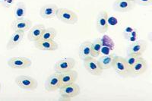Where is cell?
<instances>
[{
    "instance_id": "6da1fadb",
    "label": "cell",
    "mask_w": 152,
    "mask_h": 101,
    "mask_svg": "<svg viewBox=\"0 0 152 101\" xmlns=\"http://www.w3.org/2000/svg\"><path fill=\"white\" fill-rule=\"evenodd\" d=\"M59 94L61 96V100H71L73 97H75L79 95L80 89L79 86L76 84L75 83L68 84V85L63 86L59 87Z\"/></svg>"
},
{
    "instance_id": "7a4b0ae2",
    "label": "cell",
    "mask_w": 152,
    "mask_h": 101,
    "mask_svg": "<svg viewBox=\"0 0 152 101\" xmlns=\"http://www.w3.org/2000/svg\"><path fill=\"white\" fill-rule=\"evenodd\" d=\"M112 68L119 75L124 78L130 77V68L128 64L126 63L125 58L123 57L115 56L113 62Z\"/></svg>"
},
{
    "instance_id": "3957f363",
    "label": "cell",
    "mask_w": 152,
    "mask_h": 101,
    "mask_svg": "<svg viewBox=\"0 0 152 101\" xmlns=\"http://www.w3.org/2000/svg\"><path fill=\"white\" fill-rule=\"evenodd\" d=\"M15 81V84L23 90L34 91L38 86V83L36 79L28 75L17 76Z\"/></svg>"
},
{
    "instance_id": "277c9868",
    "label": "cell",
    "mask_w": 152,
    "mask_h": 101,
    "mask_svg": "<svg viewBox=\"0 0 152 101\" xmlns=\"http://www.w3.org/2000/svg\"><path fill=\"white\" fill-rule=\"evenodd\" d=\"M56 16L59 21L68 24H75L78 21V16L74 12L64 8L58 9Z\"/></svg>"
},
{
    "instance_id": "5b68a950",
    "label": "cell",
    "mask_w": 152,
    "mask_h": 101,
    "mask_svg": "<svg viewBox=\"0 0 152 101\" xmlns=\"http://www.w3.org/2000/svg\"><path fill=\"white\" fill-rule=\"evenodd\" d=\"M84 61V67L91 75L95 76H99L103 73V69L100 67L98 62V60L94 59V57H88Z\"/></svg>"
},
{
    "instance_id": "8992f818",
    "label": "cell",
    "mask_w": 152,
    "mask_h": 101,
    "mask_svg": "<svg viewBox=\"0 0 152 101\" xmlns=\"http://www.w3.org/2000/svg\"><path fill=\"white\" fill-rule=\"evenodd\" d=\"M8 65L14 69H26L31 68L32 62L26 57H12L8 61Z\"/></svg>"
},
{
    "instance_id": "52a82bcc",
    "label": "cell",
    "mask_w": 152,
    "mask_h": 101,
    "mask_svg": "<svg viewBox=\"0 0 152 101\" xmlns=\"http://www.w3.org/2000/svg\"><path fill=\"white\" fill-rule=\"evenodd\" d=\"M76 62L73 58H63L59 60L54 65V70L56 72L62 73L66 71L74 69Z\"/></svg>"
},
{
    "instance_id": "ba28073f",
    "label": "cell",
    "mask_w": 152,
    "mask_h": 101,
    "mask_svg": "<svg viewBox=\"0 0 152 101\" xmlns=\"http://www.w3.org/2000/svg\"><path fill=\"white\" fill-rule=\"evenodd\" d=\"M148 47L147 42L144 40H137L136 41L131 43L128 47V54L142 56Z\"/></svg>"
},
{
    "instance_id": "9c48e42d",
    "label": "cell",
    "mask_w": 152,
    "mask_h": 101,
    "mask_svg": "<svg viewBox=\"0 0 152 101\" xmlns=\"http://www.w3.org/2000/svg\"><path fill=\"white\" fill-rule=\"evenodd\" d=\"M60 87V73L56 72L49 76L45 82V90L47 92H53Z\"/></svg>"
},
{
    "instance_id": "30bf717a",
    "label": "cell",
    "mask_w": 152,
    "mask_h": 101,
    "mask_svg": "<svg viewBox=\"0 0 152 101\" xmlns=\"http://www.w3.org/2000/svg\"><path fill=\"white\" fill-rule=\"evenodd\" d=\"M148 69V62L142 56L138 59L135 64L130 69V77L139 76L145 73Z\"/></svg>"
},
{
    "instance_id": "8fae6325",
    "label": "cell",
    "mask_w": 152,
    "mask_h": 101,
    "mask_svg": "<svg viewBox=\"0 0 152 101\" xmlns=\"http://www.w3.org/2000/svg\"><path fill=\"white\" fill-rule=\"evenodd\" d=\"M135 5V2L130 0H116L113 2V9L116 12L126 13L134 9Z\"/></svg>"
},
{
    "instance_id": "7c38bea8",
    "label": "cell",
    "mask_w": 152,
    "mask_h": 101,
    "mask_svg": "<svg viewBox=\"0 0 152 101\" xmlns=\"http://www.w3.org/2000/svg\"><path fill=\"white\" fill-rule=\"evenodd\" d=\"M78 77V72L74 69L60 73V87L75 83Z\"/></svg>"
},
{
    "instance_id": "4fadbf2b",
    "label": "cell",
    "mask_w": 152,
    "mask_h": 101,
    "mask_svg": "<svg viewBox=\"0 0 152 101\" xmlns=\"http://www.w3.org/2000/svg\"><path fill=\"white\" fill-rule=\"evenodd\" d=\"M108 13L106 11H101L98 14L96 21V28L100 34H104L108 31L109 25L107 22Z\"/></svg>"
},
{
    "instance_id": "5bb4252c",
    "label": "cell",
    "mask_w": 152,
    "mask_h": 101,
    "mask_svg": "<svg viewBox=\"0 0 152 101\" xmlns=\"http://www.w3.org/2000/svg\"><path fill=\"white\" fill-rule=\"evenodd\" d=\"M34 46L37 49L43 51H55L58 50L59 45L55 40H39L34 42Z\"/></svg>"
},
{
    "instance_id": "9a60e30c",
    "label": "cell",
    "mask_w": 152,
    "mask_h": 101,
    "mask_svg": "<svg viewBox=\"0 0 152 101\" xmlns=\"http://www.w3.org/2000/svg\"><path fill=\"white\" fill-rule=\"evenodd\" d=\"M58 6L55 4H48L42 6L40 10V15L44 19H52L56 15Z\"/></svg>"
},
{
    "instance_id": "2e32d148",
    "label": "cell",
    "mask_w": 152,
    "mask_h": 101,
    "mask_svg": "<svg viewBox=\"0 0 152 101\" xmlns=\"http://www.w3.org/2000/svg\"><path fill=\"white\" fill-rule=\"evenodd\" d=\"M32 21L29 19L23 18L19 19V20H15L12 22L11 28L14 31H23L25 32L27 31H29L32 28Z\"/></svg>"
},
{
    "instance_id": "e0dca14e",
    "label": "cell",
    "mask_w": 152,
    "mask_h": 101,
    "mask_svg": "<svg viewBox=\"0 0 152 101\" xmlns=\"http://www.w3.org/2000/svg\"><path fill=\"white\" fill-rule=\"evenodd\" d=\"M46 29L45 26L43 24H39L34 26L29 30L28 34V39L29 41L36 42L40 40L42 34Z\"/></svg>"
},
{
    "instance_id": "ac0fdd59",
    "label": "cell",
    "mask_w": 152,
    "mask_h": 101,
    "mask_svg": "<svg viewBox=\"0 0 152 101\" xmlns=\"http://www.w3.org/2000/svg\"><path fill=\"white\" fill-rule=\"evenodd\" d=\"M24 32H23V31H14V33L11 36L10 39L9 40L7 45H6L8 50H13L15 47H17L18 45H20V43L24 39Z\"/></svg>"
},
{
    "instance_id": "d6986e66",
    "label": "cell",
    "mask_w": 152,
    "mask_h": 101,
    "mask_svg": "<svg viewBox=\"0 0 152 101\" xmlns=\"http://www.w3.org/2000/svg\"><path fill=\"white\" fill-rule=\"evenodd\" d=\"M27 15V7L24 2H18L14 6L13 9V16L15 20L25 18Z\"/></svg>"
},
{
    "instance_id": "ffe728a7",
    "label": "cell",
    "mask_w": 152,
    "mask_h": 101,
    "mask_svg": "<svg viewBox=\"0 0 152 101\" xmlns=\"http://www.w3.org/2000/svg\"><path fill=\"white\" fill-rule=\"evenodd\" d=\"M79 58L82 60L91 56V42L85 41L81 43L79 47Z\"/></svg>"
},
{
    "instance_id": "44dd1931",
    "label": "cell",
    "mask_w": 152,
    "mask_h": 101,
    "mask_svg": "<svg viewBox=\"0 0 152 101\" xmlns=\"http://www.w3.org/2000/svg\"><path fill=\"white\" fill-rule=\"evenodd\" d=\"M115 56L113 54H109V55H104L100 56L98 59V62L103 70L109 69L112 68L113 62Z\"/></svg>"
},
{
    "instance_id": "7402d4cb",
    "label": "cell",
    "mask_w": 152,
    "mask_h": 101,
    "mask_svg": "<svg viewBox=\"0 0 152 101\" xmlns=\"http://www.w3.org/2000/svg\"><path fill=\"white\" fill-rule=\"evenodd\" d=\"M57 35L56 29L53 28H46L42 34L40 40H53Z\"/></svg>"
},
{
    "instance_id": "603a6c76",
    "label": "cell",
    "mask_w": 152,
    "mask_h": 101,
    "mask_svg": "<svg viewBox=\"0 0 152 101\" xmlns=\"http://www.w3.org/2000/svg\"><path fill=\"white\" fill-rule=\"evenodd\" d=\"M102 45L100 41V39H97L94 42L91 43V57H97L100 55Z\"/></svg>"
},
{
    "instance_id": "cb8c5ba5",
    "label": "cell",
    "mask_w": 152,
    "mask_h": 101,
    "mask_svg": "<svg viewBox=\"0 0 152 101\" xmlns=\"http://www.w3.org/2000/svg\"><path fill=\"white\" fill-rule=\"evenodd\" d=\"M99 39H100V41L103 46L109 47L112 51L115 49V43L112 40V38L110 37L108 35H104L102 37L99 38Z\"/></svg>"
},
{
    "instance_id": "d4e9b609",
    "label": "cell",
    "mask_w": 152,
    "mask_h": 101,
    "mask_svg": "<svg viewBox=\"0 0 152 101\" xmlns=\"http://www.w3.org/2000/svg\"><path fill=\"white\" fill-rule=\"evenodd\" d=\"M141 56H138L133 55V54H128L125 57V60H126V63L128 64V65L129 66V68L131 69L133 65H135V62L138 61V59L140 58Z\"/></svg>"
},
{
    "instance_id": "484cf974",
    "label": "cell",
    "mask_w": 152,
    "mask_h": 101,
    "mask_svg": "<svg viewBox=\"0 0 152 101\" xmlns=\"http://www.w3.org/2000/svg\"><path fill=\"white\" fill-rule=\"evenodd\" d=\"M138 34H139V33H138V30L136 28H134V30L132 31V33L129 35L128 37L126 38V40H128L130 43H133V42L136 41L137 40H138Z\"/></svg>"
},
{
    "instance_id": "4316f807",
    "label": "cell",
    "mask_w": 152,
    "mask_h": 101,
    "mask_svg": "<svg viewBox=\"0 0 152 101\" xmlns=\"http://www.w3.org/2000/svg\"><path fill=\"white\" fill-rule=\"evenodd\" d=\"M107 22H108V25L111 26H116L118 24V18L116 16L110 15H108V18H107Z\"/></svg>"
},
{
    "instance_id": "83f0119b",
    "label": "cell",
    "mask_w": 152,
    "mask_h": 101,
    "mask_svg": "<svg viewBox=\"0 0 152 101\" xmlns=\"http://www.w3.org/2000/svg\"><path fill=\"white\" fill-rule=\"evenodd\" d=\"M133 2H135V4H138V5L147 6V5L151 4L152 0H133Z\"/></svg>"
},
{
    "instance_id": "f1b7e54d",
    "label": "cell",
    "mask_w": 152,
    "mask_h": 101,
    "mask_svg": "<svg viewBox=\"0 0 152 101\" xmlns=\"http://www.w3.org/2000/svg\"><path fill=\"white\" fill-rule=\"evenodd\" d=\"M133 30H134V28H132V27H130V26H126V28L123 29V36H124L125 39H126V38L128 37L129 35L131 34L132 31Z\"/></svg>"
},
{
    "instance_id": "f546056e",
    "label": "cell",
    "mask_w": 152,
    "mask_h": 101,
    "mask_svg": "<svg viewBox=\"0 0 152 101\" xmlns=\"http://www.w3.org/2000/svg\"><path fill=\"white\" fill-rule=\"evenodd\" d=\"M112 50L109 48V47H107V46H103L101 47V50H100V55L104 56V55H109L111 54L110 52Z\"/></svg>"
},
{
    "instance_id": "4dcf8cb0",
    "label": "cell",
    "mask_w": 152,
    "mask_h": 101,
    "mask_svg": "<svg viewBox=\"0 0 152 101\" xmlns=\"http://www.w3.org/2000/svg\"><path fill=\"white\" fill-rule=\"evenodd\" d=\"M1 89H2V85H1V83H0V91H1Z\"/></svg>"
},
{
    "instance_id": "1f68e13d",
    "label": "cell",
    "mask_w": 152,
    "mask_h": 101,
    "mask_svg": "<svg viewBox=\"0 0 152 101\" xmlns=\"http://www.w3.org/2000/svg\"><path fill=\"white\" fill-rule=\"evenodd\" d=\"M130 1H133V0H130Z\"/></svg>"
}]
</instances>
